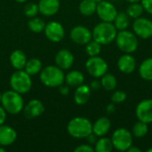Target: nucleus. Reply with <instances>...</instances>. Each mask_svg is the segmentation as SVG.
Masks as SVG:
<instances>
[{
  "instance_id": "obj_1",
  "label": "nucleus",
  "mask_w": 152,
  "mask_h": 152,
  "mask_svg": "<svg viewBox=\"0 0 152 152\" xmlns=\"http://www.w3.org/2000/svg\"><path fill=\"white\" fill-rule=\"evenodd\" d=\"M39 79L41 83L47 87H59L65 82L64 70L56 65H48L40 71Z\"/></svg>"
},
{
  "instance_id": "obj_2",
  "label": "nucleus",
  "mask_w": 152,
  "mask_h": 152,
  "mask_svg": "<svg viewBox=\"0 0 152 152\" xmlns=\"http://www.w3.org/2000/svg\"><path fill=\"white\" fill-rule=\"evenodd\" d=\"M68 134L76 139H86L93 133V123L85 117H76L67 125Z\"/></svg>"
},
{
  "instance_id": "obj_3",
  "label": "nucleus",
  "mask_w": 152,
  "mask_h": 152,
  "mask_svg": "<svg viewBox=\"0 0 152 152\" xmlns=\"http://www.w3.org/2000/svg\"><path fill=\"white\" fill-rule=\"evenodd\" d=\"M117 34L118 29L113 22L102 21L96 24L92 30L93 39L100 43L102 45H106L115 41Z\"/></svg>"
},
{
  "instance_id": "obj_4",
  "label": "nucleus",
  "mask_w": 152,
  "mask_h": 152,
  "mask_svg": "<svg viewBox=\"0 0 152 152\" xmlns=\"http://www.w3.org/2000/svg\"><path fill=\"white\" fill-rule=\"evenodd\" d=\"M0 104L6 111V113L11 115H17L20 113L23 110L25 105L22 94L12 89L7 90L2 94Z\"/></svg>"
},
{
  "instance_id": "obj_5",
  "label": "nucleus",
  "mask_w": 152,
  "mask_h": 152,
  "mask_svg": "<svg viewBox=\"0 0 152 152\" xmlns=\"http://www.w3.org/2000/svg\"><path fill=\"white\" fill-rule=\"evenodd\" d=\"M115 41L118 48L125 53H134L139 45L138 37L134 32L127 29L118 31Z\"/></svg>"
},
{
  "instance_id": "obj_6",
  "label": "nucleus",
  "mask_w": 152,
  "mask_h": 152,
  "mask_svg": "<svg viewBox=\"0 0 152 152\" xmlns=\"http://www.w3.org/2000/svg\"><path fill=\"white\" fill-rule=\"evenodd\" d=\"M10 86L12 90L20 94H25L28 93L32 87L31 76L24 69L15 70L10 77Z\"/></svg>"
},
{
  "instance_id": "obj_7",
  "label": "nucleus",
  "mask_w": 152,
  "mask_h": 152,
  "mask_svg": "<svg viewBox=\"0 0 152 152\" xmlns=\"http://www.w3.org/2000/svg\"><path fill=\"white\" fill-rule=\"evenodd\" d=\"M110 139L114 149L118 151H127L133 145V134L126 128L116 129Z\"/></svg>"
},
{
  "instance_id": "obj_8",
  "label": "nucleus",
  "mask_w": 152,
  "mask_h": 152,
  "mask_svg": "<svg viewBox=\"0 0 152 152\" xmlns=\"http://www.w3.org/2000/svg\"><path fill=\"white\" fill-rule=\"evenodd\" d=\"M86 69L91 77L99 78L108 72V63L99 55L92 56L86 62Z\"/></svg>"
},
{
  "instance_id": "obj_9",
  "label": "nucleus",
  "mask_w": 152,
  "mask_h": 152,
  "mask_svg": "<svg viewBox=\"0 0 152 152\" xmlns=\"http://www.w3.org/2000/svg\"><path fill=\"white\" fill-rule=\"evenodd\" d=\"M95 13L102 21L113 22L118 14V10L112 3L102 0L97 3Z\"/></svg>"
},
{
  "instance_id": "obj_10",
  "label": "nucleus",
  "mask_w": 152,
  "mask_h": 152,
  "mask_svg": "<svg viewBox=\"0 0 152 152\" xmlns=\"http://www.w3.org/2000/svg\"><path fill=\"white\" fill-rule=\"evenodd\" d=\"M46 38L53 43L61 42L65 36V29L61 23L56 20H50L45 23L44 29Z\"/></svg>"
},
{
  "instance_id": "obj_11",
  "label": "nucleus",
  "mask_w": 152,
  "mask_h": 152,
  "mask_svg": "<svg viewBox=\"0 0 152 152\" xmlns=\"http://www.w3.org/2000/svg\"><path fill=\"white\" fill-rule=\"evenodd\" d=\"M133 31L139 38L148 39L151 37L152 20L142 16L134 19L133 22Z\"/></svg>"
},
{
  "instance_id": "obj_12",
  "label": "nucleus",
  "mask_w": 152,
  "mask_h": 152,
  "mask_svg": "<svg viewBox=\"0 0 152 152\" xmlns=\"http://www.w3.org/2000/svg\"><path fill=\"white\" fill-rule=\"evenodd\" d=\"M69 36L70 39L75 44L79 45H86L88 42H90L93 39L92 31L88 28L81 25H77L72 28Z\"/></svg>"
},
{
  "instance_id": "obj_13",
  "label": "nucleus",
  "mask_w": 152,
  "mask_h": 152,
  "mask_svg": "<svg viewBox=\"0 0 152 152\" xmlns=\"http://www.w3.org/2000/svg\"><path fill=\"white\" fill-rule=\"evenodd\" d=\"M135 115L140 121L146 124L152 123V99H145L140 102L136 106Z\"/></svg>"
},
{
  "instance_id": "obj_14",
  "label": "nucleus",
  "mask_w": 152,
  "mask_h": 152,
  "mask_svg": "<svg viewBox=\"0 0 152 152\" xmlns=\"http://www.w3.org/2000/svg\"><path fill=\"white\" fill-rule=\"evenodd\" d=\"M22 111L25 118L28 119L37 118L45 112V105L38 99H32L24 105Z\"/></svg>"
},
{
  "instance_id": "obj_15",
  "label": "nucleus",
  "mask_w": 152,
  "mask_h": 152,
  "mask_svg": "<svg viewBox=\"0 0 152 152\" xmlns=\"http://www.w3.org/2000/svg\"><path fill=\"white\" fill-rule=\"evenodd\" d=\"M55 65L62 70L69 69L74 63V55L68 49H61L58 51L54 58Z\"/></svg>"
},
{
  "instance_id": "obj_16",
  "label": "nucleus",
  "mask_w": 152,
  "mask_h": 152,
  "mask_svg": "<svg viewBox=\"0 0 152 152\" xmlns=\"http://www.w3.org/2000/svg\"><path fill=\"white\" fill-rule=\"evenodd\" d=\"M38 10L39 12L46 17L55 15L61 6L60 0H39L38 4Z\"/></svg>"
},
{
  "instance_id": "obj_17",
  "label": "nucleus",
  "mask_w": 152,
  "mask_h": 152,
  "mask_svg": "<svg viewBox=\"0 0 152 152\" xmlns=\"http://www.w3.org/2000/svg\"><path fill=\"white\" fill-rule=\"evenodd\" d=\"M17 139V132L16 130L7 125L0 126V146L8 147L14 143Z\"/></svg>"
},
{
  "instance_id": "obj_18",
  "label": "nucleus",
  "mask_w": 152,
  "mask_h": 152,
  "mask_svg": "<svg viewBox=\"0 0 152 152\" xmlns=\"http://www.w3.org/2000/svg\"><path fill=\"white\" fill-rule=\"evenodd\" d=\"M118 68L124 74H131L136 68V61L132 53H124L118 60Z\"/></svg>"
},
{
  "instance_id": "obj_19",
  "label": "nucleus",
  "mask_w": 152,
  "mask_h": 152,
  "mask_svg": "<svg viewBox=\"0 0 152 152\" xmlns=\"http://www.w3.org/2000/svg\"><path fill=\"white\" fill-rule=\"evenodd\" d=\"M111 128V121L107 117L99 118L93 124V133L98 137L105 136Z\"/></svg>"
},
{
  "instance_id": "obj_20",
  "label": "nucleus",
  "mask_w": 152,
  "mask_h": 152,
  "mask_svg": "<svg viewBox=\"0 0 152 152\" xmlns=\"http://www.w3.org/2000/svg\"><path fill=\"white\" fill-rule=\"evenodd\" d=\"M92 94V89L89 86L82 84L76 87L74 93V102L77 105H85L88 102Z\"/></svg>"
},
{
  "instance_id": "obj_21",
  "label": "nucleus",
  "mask_w": 152,
  "mask_h": 152,
  "mask_svg": "<svg viewBox=\"0 0 152 152\" xmlns=\"http://www.w3.org/2000/svg\"><path fill=\"white\" fill-rule=\"evenodd\" d=\"M10 63L15 70L24 69L26 62L28 61L26 54L21 50H14L10 54Z\"/></svg>"
},
{
  "instance_id": "obj_22",
  "label": "nucleus",
  "mask_w": 152,
  "mask_h": 152,
  "mask_svg": "<svg viewBox=\"0 0 152 152\" xmlns=\"http://www.w3.org/2000/svg\"><path fill=\"white\" fill-rule=\"evenodd\" d=\"M85 76L79 70H71L65 75V83L70 87H77L84 84Z\"/></svg>"
},
{
  "instance_id": "obj_23",
  "label": "nucleus",
  "mask_w": 152,
  "mask_h": 152,
  "mask_svg": "<svg viewBox=\"0 0 152 152\" xmlns=\"http://www.w3.org/2000/svg\"><path fill=\"white\" fill-rule=\"evenodd\" d=\"M97 3L94 0H82L78 5V10L84 16H92L96 12Z\"/></svg>"
},
{
  "instance_id": "obj_24",
  "label": "nucleus",
  "mask_w": 152,
  "mask_h": 152,
  "mask_svg": "<svg viewBox=\"0 0 152 152\" xmlns=\"http://www.w3.org/2000/svg\"><path fill=\"white\" fill-rule=\"evenodd\" d=\"M42 69H43L42 61L37 58H31L28 60L24 67V70L31 77L39 74Z\"/></svg>"
},
{
  "instance_id": "obj_25",
  "label": "nucleus",
  "mask_w": 152,
  "mask_h": 152,
  "mask_svg": "<svg viewBox=\"0 0 152 152\" xmlns=\"http://www.w3.org/2000/svg\"><path fill=\"white\" fill-rule=\"evenodd\" d=\"M140 77L146 80L152 81V57L145 59L139 67Z\"/></svg>"
},
{
  "instance_id": "obj_26",
  "label": "nucleus",
  "mask_w": 152,
  "mask_h": 152,
  "mask_svg": "<svg viewBox=\"0 0 152 152\" xmlns=\"http://www.w3.org/2000/svg\"><path fill=\"white\" fill-rule=\"evenodd\" d=\"M101 84L106 91H114L118 86V80L113 74L107 72L101 77Z\"/></svg>"
},
{
  "instance_id": "obj_27",
  "label": "nucleus",
  "mask_w": 152,
  "mask_h": 152,
  "mask_svg": "<svg viewBox=\"0 0 152 152\" xmlns=\"http://www.w3.org/2000/svg\"><path fill=\"white\" fill-rule=\"evenodd\" d=\"M94 148L96 152H110L114 149L111 139L105 136L99 137Z\"/></svg>"
},
{
  "instance_id": "obj_28",
  "label": "nucleus",
  "mask_w": 152,
  "mask_h": 152,
  "mask_svg": "<svg viewBox=\"0 0 152 152\" xmlns=\"http://www.w3.org/2000/svg\"><path fill=\"white\" fill-rule=\"evenodd\" d=\"M113 24L115 25L118 31L126 29L130 25V17L125 12H118V14L113 21Z\"/></svg>"
},
{
  "instance_id": "obj_29",
  "label": "nucleus",
  "mask_w": 152,
  "mask_h": 152,
  "mask_svg": "<svg viewBox=\"0 0 152 152\" xmlns=\"http://www.w3.org/2000/svg\"><path fill=\"white\" fill-rule=\"evenodd\" d=\"M45 27V22L43 19L39 17H33L29 18V20L28 21V28L30 31L33 33H41L44 31Z\"/></svg>"
},
{
  "instance_id": "obj_30",
  "label": "nucleus",
  "mask_w": 152,
  "mask_h": 152,
  "mask_svg": "<svg viewBox=\"0 0 152 152\" xmlns=\"http://www.w3.org/2000/svg\"><path fill=\"white\" fill-rule=\"evenodd\" d=\"M148 131H149L148 124L138 120L134 125L131 133H132L133 136H134L135 138H142L148 134Z\"/></svg>"
},
{
  "instance_id": "obj_31",
  "label": "nucleus",
  "mask_w": 152,
  "mask_h": 152,
  "mask_svg": "<svg viewBox=\"0 0 152 152\" xmlns=\"http://www.w3.org/2000/svg\"><path fill=\"white\" fill-rule=\"evenodd\" d=\"M144 12L142 4L138 2V3H132L128 5L126 9V13L130 17V19H136L139 18L142 15Z\"/></svg>"
},
{
  "instance_id": "obj_32",
  "label": "nucleus",
  "mask_w": 152,
  "mask_h": 152,
  "mask_svg": "<svg viewBox=\"0 0 152 152\" xmlns=\"http://www.w3.org/2000/svg\"><path fill=\"white\" fill-rule=\"evenodd\" d=\"M86 52L87 55H89V57L97 56L102 52V45L97 41L92 39L90 42H88L86 45Z\"/></svg>"
},
{
  "instance_id": "obj_33",
  "label": "nucleus",
  "mask_w": 152,
  "mask_h": 152,
  "mask_svg": "<svg viewBox=\"0 0 152 152\" xmlns=\"http://www.w3.org/2000/svg\"><path fill=\"white\" fill-rule=\"evenodd\" d=\"M23 12H24L25 16L28 17V18L36 17L37 15V13L39 12L37 4H35L33 2L26 4L24 8H23Z\"/></svg>"
},
{
  "instance_id": "obj_34",
  "label": "nucleus",
  "mask_w": 152,
  "mask_h": 152,
  "mask_svg": "<svg viewBox=\"0 0 152 152\" xmlns=\"http://www.w3.org/2000/svg\"><path fill=\"white\" fill-rule=\"evenodd\" d=\"M127 98V94L126 93H125L124 91H120V90H114V93L111 94V102L115 104H119L124 102Z\"/></svg>"
},
{
  "instance_id": "obj_35",
  "label": "nucleus",
  "mask_w": 152,
  "mask_h": 152,
  "mask_svg": "<svg viewBox=\"0 0 152 152\" xmlns=\"http://www.w3.org/2000/svg\"><path fill=\"white\" fill-rule=\"evenodd\" d=\"M75 152H94V146L88 144V143H84V144H80L79 146H77L75 150Z\"/></svg>"
},
{
  "instance_id": "obj_36",
  "label": "nucleus",
  "mask_w": 152,
  "mask_h": 152,
  "mask_svg": "<svg viewBox=\"0 0 152 152\" xmlns=\"http://www.w3.org/2000/svg\"><path fill=\"white\" fill-rule=\"evenodd\" d=\"M141 4H142L144 11L152 15V0H142Z\"/></svg>"
},
{
  "instance_id": "obj_37",
  "label": "nucleus",
  "mask_w": 152,
  "mask_h": 152,
  "mask_svg": "<svg viewBox=\"0 0 152 152\" xmlns=\"http://www.w3.org/2000/svg\"><path fill=\"white\" fill-rule=\"evenodd\" d=\"M59 92H60V94H61V95L67 96V95H69V93H70V86H68L67 84L64 85V83H63L62 85H61V86H59Z\"/></svg>"
},
{
  "instance_id": "obj_38",
  "label": "nucleus",
  "mask_w": 152,
  "mask_h": 152,
  "mask_svg": "<svg viewBox=\"0 0 152 152\" xmlns=\"http://www.w3.org/2000/svg\"><path fill=\"white\" fill-rule=\"evenodd\" d=\"M98 138H99V137H98L96 134H94V133H92V134H90L86 138V142H87L88 144H90V145H92V146H94L95 143H96V142H97V140H98Z\"/></svg>"
},
{
  "instance_id": "obj_39",
  "label": "nucleus",
  "mask_w": 152,
  "mask_h": 152,
  "mask_svg": "<svg viewBox=\"0 0 152 152\" xmlns=\"http://www.w3.org/2000/svg\"><path fill=\"white\" fill-rule=\"evenodd\" d=\"M90 88L94 91H96V90H99L101 87H102V84H101V81L97 80V79H94L91 82L90 84Z\"/></svg>"
},
{
  "instance_id": "obj_40",
  "label": "nucleus",
  "mask_w": 152,
  "mask_h": 152,
  "mask_svg": "<svg viewBox=\"0 0 152 152\" xmlns=\"http://www.w3.org/2000/svg\"><path fill=\"white\" fill-rule=\"evenodd\" d=\"M6 118H7V113H6V111L4 110L3 107L0 105V126L5 123Z\"/></svg>"
},
{
  "instance_id": "obj_41",
  "label": "nucleus",
  "mask_w": 152,
  "mask_h": 152,
  "mask_svg": "<svg viewBox=\"0 0 152 152\" xmlns=\"http://www.w3.org/2000/svg\"><path fill=\"white\" fill-rule=\"evenodd\" d=\"M115 111H116V105H115V103L111 102V103H110V104L107 105L106 112H107L108 115H111V114H113Z\"/></svg>"
},
{
  "instance_id": "obj_42",
  "label": "nucleus",
  "mask_w": 152,
  "mask_h": 152,
  "mask_svg": "<svg viewBox=\"0 0 152 152\" xmlns=\"http://www.w3.org/2000/svg\"><path fill=\"white\" fill-rule=\"evenodd\" d=\"M128 152H142V150L138 147H135V146H131L129 149H128Z\"/></svg>"
},
{
  "instance_id": "obj_43",
  "label": "nucleus",
  "mask_w": 152,
  "mask_h": 152,
  "mask_svg": "<svg viewBox=\"0 0 152 152\" xmlns=\"http://www.w3.org/2000/svg\"><path fill=\"white\" fill-rule=\"evenodd\" d=\"M126 2H128V3H130V4H132V3H138V2H141L142 0H126Z\"/></svg>"
},
{
  "instance_id": "obj_44",
  "label": "nucleus",
  "mask_w": 152,
  "mask_h": 152,
  "mask_svg": "<svg viewBox=\"0 0 152 152\" xmlns=\"http://www.w3.org/2000/svg\"><path fill=\"white\" fill-rule=\"evenodd\" d=\"M14 1L18 4H22V3H26L28 0H14Z\"/></svg>"
},
{
  "instance_id": "obj_45",
  "label": "nucleus",
  "mask_w": 152,
  "mask_h": 152,
  "mask_svg": "<svg viewBox=\"0 0 152 152\" xmlns=\"http://www.w3.org/2000/svg\"><path fill=\"white\" fill-rule=\"evenodd\" d=\"M5 151V147L0 146V152H4Z\"/></svg>"
},
{
  "instance_id": "obj_46",
  "label": "nucleus",
  "mask_w": 152,
  "mask_h": 152,
  "mask_svg": "<svg viewBox=\"0 0 152 152\" xmlns=\"http://www.w3.org/2000/svg\"><path fill=\"white\" fill-rule=\"evenodd\" d=\"M147 152H152V147L151 148H150V149H148V150H147Z\"/></svg>"
},
{
  "instance_id": "obj_47",
  "label": "nucleus",
  "mask_w": 152,
  "mask_h": 152,
  "mask_svg": "<svg viewBox=\"0 0 152 152\" xmlns=\"http://www.w3.org/2000/svg\"><path fill=\"white\" fill-rule=\"evenodd\" d=\"M1 98H2V93L0 92V102H1Z\"/></svg>"
},
{
  "instance_id": "obj_48",
  "label": "nucleus",
  "mask_w": 152,
  "mask_h": 152,
  "mask_svg": "<svg viewBox=\"0 0 152 152\" xmlns=\"http://www.w3.org/2000/svg\"><path fill=\"white\" fill-rule=\"evenodd\" d=\"M94 1H96V2H100V1H102V0H94Z\"/></svg>"
}]
</instances>
